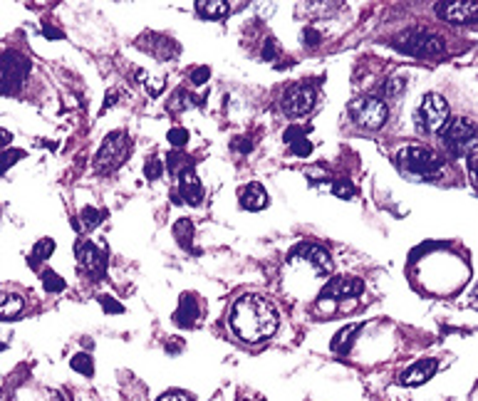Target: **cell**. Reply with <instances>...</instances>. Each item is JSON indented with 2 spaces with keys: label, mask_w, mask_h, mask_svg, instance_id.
Returning <instances> with one entry per match:
<instances>
[{
  "label": "cell",
  "mask_w": 478,
  "mask_h": 401,
  "mask_svg": "<svg viewBox=\"0 0 478 401\" xmlns=\"http://www.w3.org/2000/svg\"><path fill=\"white\" fill-rule=\"evenodd\" d=\"M228 322H231V330L238 340L248 342V345H258V342H266L278 332L280 315L273 302L261 298V295H243L233 302Z\"/></svg>",
  "instance_id": "1"
},
{
  "label": "cell",
  "mask_w": 478,
  "mask_h": 401,
  "mask_svg": "<svg viewBox=\"0 0 478 401\" xmlns=\"http://www.w3.org/2000/svg\"><path fill=\"white\" fill-rule=\"evenodd\" d=\"M397 166L404 176L417 181H436L444 174V159L436 151L419 147V144H407L399 149Z\"/></svg>",
  "instance_id": "2"
},
{
  "label": "cell",
  "mask_w": 478,
  "mask_h": 401,
  "mask_svg": "<svg viewBox=\"0 0 478 401\" xmlns=\"http://www.w3.org/2000/svg\"><path fill=\"white\" fill-rule=\"evenodd\" d=\"M350 114L360 129L377 132V129H382L387 124L389 107L382 97H360V100L350 102Z\"/></svg>",
  "instance_id": "3"
},
{
  "label": "cell",
  "mask_w": 478,
  "mask_h": 401,
  "mask_svg": "<svg viewBox=\"0 0 478 401\" xmlns=\"http://www.w3.org/2000/svg\"><path fill=\"white\" fill-rule=\"evenodd\" d=\"M129 151H132V144H129L127 132L107 134L100 151L95 154V169L102 171V174H109V171L119 169V166L127 161Z\"/></svg>",
  "instance_id": "4"
},
{
  "label": "cell",
  "mask_w": 478,
  "mask_h": 401,
  "mask_svg": "<svg viewBox=\"0 0 478 401\" xmlns=\"http://www.w3.org/2000/svg\"><path fill=\"white\" fill-rule=\"evenodd\" d=\"M414 119H417V127L422 129V132L439 134L441 129L446 127V122H449V104H446V100L441 95L429 92V95H424Z\"/></svg>",
  "instance_id": "5"
},
{
  "label": "cell",
  "mask_w": 478,
  "mask_h": 401,
  "mask_svg": "<svg viewBox=\"0 0 478 401\" xmlns=\"http://www.w3.org/2000/svg\"><path fill=\"white\" fill-rule=\"evenodd\" d=\"M441 139H444V147L451 149L454 154H466V151L476 149V124L469 117H454L446 122V127L441 129Z\"/></svg>",
  "instance_id": "6"
},
{
  "label": "cell",
  "mask_w": 478,
  "mask_h": 401,
  "mask_svg": "<svg viewBox=\"0 0 478 401\" xmlns=\"http://www.w3.org/2000/svg\"><path fill=\"white\" fill-rule=\"evenodd\" d=\"M441 48H444L441 38H436L429 30H419V28L407 30V33H402L397 40V50L409 52V55H419V57L439 55Z\"/></svg>",
  "instance_id": "7"
},
{
  "label": "cell",
  "mask_w": 478,
  "mask_h": 401,
  "mask_svg": "<svg viewBox=\"0 0 478 401\" xmlns=\"http://www.w3.org/2000/svg\"><path fill=\"white\" fill-rule=\"evenodd\" d=\"M315 102H318V95H315L313 87L308 85H295L285 92L283 97V112L288 117H305L308 112L315 109Z\"/></svg>",
  "instance_id": "8"
},
{
  "label": "cell",
  "mask_w": 478,
  "mask_h": 401,
  "mask_svg": "<svg viewBox=\"0 0 478 401\" xmlns=\"http://www.w3.org/2000/svg\"><path fill=\"white\" fill-rule=\"evenodd\" d=\"M295 260H303V263L310 265L318 275L332 273L330 253L322 246H318V243H300V246H295L293 253H290V263H295Z\"/></svg>",
  "instance_id": "9"
},
{
  "label": "cell",
  "mask_w": 478,
  "mask_h": 401,
  "mask_svg": "<svg viewBox=\"0 0 478 401\" xmlns=\"http://www.w3.org/2000/svg\"><path fill=\"white\" fill-rule=\"evenodd\" d=\"M75 255H77V263H80V270L90 275H102L107 268L105 263V253L90 241H80L75 246Z\"/></svg>",
  "instance_id": "10"
},
{
  "label": "cell",
  "mask_w": 478,
  "mask_h": 401,
  "mask_svg": "<svg viewBox=\"0 0 478 401\" xmlns=\"http://www.w3.org/2000/svg\"><path fill=\"white\" fill-rule=\"evenodd\" d=\"M365 290V283L360 278H332L325 288L320 290L322 300H340V298H357Z\"/></svg>",
  "instance_id": "11"
},
{
  "label": "cell",
  "mask_w": 478,
  "mask_h": 401,
  "mask_svg": "<svg viewBox=\"0 0 478 401\" xmlns=\"http://www.w3.org/2000/svg\"><path fill=\"white\" fill-rule=\"evenodd\" d=\"M476 3L471 0H449V3H436V13L439 18L449 20V23H471L476 18Z\"/></svg>",
  "instance_id": "12"
},
{
  "label": "cell",
  "mask_w": 478,
  "mask_h": 401,
  "mask_svg": "<svg viewBox=\"0 0 478 401\" xmlns=\"http://www.w3.org/2000/svg\"><path fill=\"white\" fill-rule=\"evenodd\" d=\"M0 72H3V80L8 82V85H18V82H23V77L30 72V65L23 55L10 50V52H5L3 60H0Z\"/></svg>",
  "instance_id": "13"
},
{
  "label": "cell",
  "mask_w": 478,
  "mask_h": 401,
  "mask_svg": "<svg viewBox=\"0 0 478 401\" xmlns=\"http://www.w3.org/2000/svg\"><path fill=\"white\" fill-rule=\"evenodd\" d=\"M179 194L189 206H199V203L204 201V186H201L194 169H186L179 174Z\"/></svg>",
  "instance_id": "14"
},
{
  "label": "cell",
  "mask_w": 478,
  "mask_h": 401,
  "mask_svg": "<svg viewBox=\"0 0 478 401\" xmlns=\"http://www.w3.org/2000/svg\"><path fill=\"white\" fill-rule=\"evenodd\" d=\"M439 369V362L436 359H422V362L412 364L407 372L402 374V384L404 387H419V384H426Z\"/></svg>",
  "instance_id": "15"
},
{
  "label": "cell",
  "mask_w": 478,
  "mask_h": 401,
  "mask_svg": "<svg viewBox=\"0 0 478 401\" xmlns=\"http://www.w3.org/2000/svg\"><path fill=\"white\" fill-rule=\"evenodd\" d=\"M199 315H201V305H199V300H196V295L186 293L184 298H181L179 310L174 312V322L181 327H194L196 320H199Z\"/></svg>",
  "instance_id": "16"
},
{
  "label": "cell",
  "mask_w": 478,
  "mask_h": 401,
  "mask_svg": "<svg viewBox=\"0 0 478 401\" xmlns=\"http://www.w3.org/2000/svg\"><path fill=\"white\" fill-rule=\"evenodd\" d=\"M238 201L246 211H261L268 206V194L261 184H246L238 191Z\"/></svg>",
  "instance_id": "17"
},
{
  "label": "cell",
  "mask_w": 478,
  "mask_h": 401,
  "mask_svg": "<svg viewBox=\"0 0 478 401\" xmlns=\"http://www.w3.org/2000/svg\"><path fill=\"white\" fill-rule=\"evenodd\" d=\"M231 10L233 3H228V0H199L196 3V13L206 20H221L226 15H231Z\"/></svg>",
  "instance_id": "18"
},
{
  "label": "cell",
  "mask_w": 478,
  "mask_h": 401,
  "mask_svg": "<svg viewBox=\"0 0 478 401\" xmlns=\"http://www.w3.org/2000/svg\"><path fill=\"white\" fill-rule=\"evenodd\" d=\"M310 132V127H290L285 132V144H290V151L298 156H310L313 154V144L305 139V134Z\"/></svg>",
  "instance_id": "19"
},
{
  "label": "cell",
  "mask_w": 478,
  "mask_h": 401,
  "mask_svg": "<svg viewBox=\"0 0 478 401\" xmlns=\"http://www.w3.org/2000/svg\"><path fill=\"white\" fill-rule=\"evenodd\" d=\"M25 310V300L13 293H0V320H15Z\"/></svg>",
  "instance_id": "20"
},
{
  "label": "cell",
  "mask_w": 478,
  "mask_h": 401,
  "mask_svg": "<svg viewBox=\"0 0 478 401\" xmlns=\"http://www.w3.org/2000/svg\"><path fill=\"white\" fill-rule=\"evenodd\" d=\"M360 330H362V325H360V322H355V325H347V327H342V330L337 332L335 337H332V352H337V354H347V352H350L352 340H355V337L360 335Z\"/></svg>",
  "instance_id": "21"
},
{
  "label": "cell",
  "mask_w": 478,
  "mask_h": 401,
  "mask_svg": "<svg viewBox=\"0 0 478 401\" xmlns=\"http://www.w3.org/2000/svg\"><path fill=\"white\" fill-rule=\"evenodd\" d=\"M105 221V211H97L92 206H85L80 213V228L82 231H95L100 223Z\"/></svg>",
  "instance_id": "22"
},
{
  "label": "cell",
  "mask_w": 478,
  "mask_h": 401,
  "mask_svg": "<svg viewBox=\"0 0 478 401\" xmlns=\"http://www.w3.org/2000/svg\"><path fill=\"white\" fill-rule=\"evenodd\" d=\"M70 364H72V369H75V372L85 374V377H92V374H95V364H92L90 354H75Z\"/></svg>",
  "instance_id": "23"
},
{
  "label": "cell",
  "mask_w": 478,
  "mask_h": 401,
  "mask_svg": "<svg viewBox=\"0 0 478 401\" xmlns=\"http://www.w3.org/2000/svg\"><path fill=\"white\" fill-rule=\"evenodd\" d=\"M43 285L48 293H60V290H65V280L57 273H53V270H45L43 273Z\"/></svg>",
  "instance_id": "24"
},
{
  "label": "cell",
  "mask_w": 478,
  "mask_h": 401,
  "mask_svg": "<svg viewBox=\"0 0 478 401\" xmlns=\"http://www.w3.org/2000/svg\"><path fill=\"white\" fill-rule=\"evenodd\" d=\"M174 233L186 248H191V236H194V226H191V221H186V218L184 221H179L176 223V228H174Z\"/></svg>",
  "instance_id": "25"
},
{
  "label": "cell",
  "mask_w": 478,
  "mask_h": 401,
  "mask_svg": "<svg viewBox=\"0 0 478 401\" xmlns=\"http://www.w3.org/2000/svg\"><path fill=\"white\" fill-rule=\"evenodd\" d=\"M25 156V151H20V149H5L3 154H0V174L3 171H8L10 166L15 164V161H20Z\"/></svg>",
  "instance_id": "26"
},
{
  "label": "cell",
  "mask_w": 478,
  "mask_h": 401,
  "mask_svg": "<svg viewBox=\"0 0 478 401\" xmlns=\"http://www.w3.org/2000/svg\"><path fill=\"white\" fill-rule=\"evenodd\" d=\"M53 251H55V241H53V238H43V241H38V246H35L33 258L48 260L50 255H53Z\"/></svg>",
  "instance_id": "27"
},
{
  "label": "cell",
  "mask_w": 478,
  "mask_h": 401,
  "mask_svg": "<svg viewBox=\"0 0 478 401\" xmlns=\"http://www.w3.org/2000/svg\"><path fill=\"white\" fill-rule=\"evenodd\" d=\"M305 10L308 13H315V15H325V13H335V10H340L342 3H303Z\"/></svg>",
  "instance_id": "28"
},
{
  "label": "cell",
  "mask_w": 478,
  "mask_h": 401,
  "mask_svg": "<svg viewBox=\"0 0 478 401\" xmlns=\"http://www.w3.org/2000/svg\"><path fill=\"white\" fill-rule=\"evenodd\" d=\"M332 194L340 196V199H355L357 191L350 181H335V184H332Z\"/></svg>",
  "instance_id": "29"
},
{
  "label": "cell",
  "mask_w": 478,
  "mask_h": 401,
  "mask_svg": "<svg viewBox=\"0 0 478 401\" xmlns=\"http://www.w3.org/2000/svg\"><path fill=\"white\" fill-rule=\"evenodd\" d=\"M161 171H164V166H161L159 159H149V164L144 166V176H147L149 181H157L161 176Z\"/></svg>",
  "instance_id": "30"
},
{
  "label": "cell",
  "mask_w": 478,
  "mask_h": 401,
  "mask_svg": "<svg viewBox=\"0 0 478 401\" xmlns=\"http://www.w3.org/2000/svg\"><path fill=\"white\" fill-rule=\"evenodd\" d=\"M186 142H189V132L186 129H171L169 132V144H174L176 149H181Z\"/></svg>",
  "instance_id": "31"
},
{
  "label": "cell",
  "mask_w": 478,
  "mask_h": 401,
  "mask_svg": "<svg viewBox=\"0 0 478 401\" xmlns=\"http://www.w3.org/2000/svg\"><path fill=\"white\" fill-rule=\"evenodd\" d=\"M102 307H105V312H109V315H119V312H124V307L119 305L114 298H109V295H105V298H100Z\"/></svg>",
  "instance_id": "32"
},
{
  "label": "cell",
  "mask_w": 478,
  "mask_h": 401,
  "mask_svg": "<svg viewBox=\"0 0 478 401\" xmlns=\"http://www.w3.org/2000/svg\"><path fill=\"white\" fill-rule=\"evenodd\" d=\"M402 85H404L402 80H389L387 85L382 87V95L384 97H394L397 92H402Z\"/></svg>",
  "instance_id": "33"
},
{
  "label": "cell",
  "mask_w": 478,
  "mask_h": 401,
  "mask_svg": "<svg viewBox=\"0 0 478 401\" xmlns=\"http://www.w3.org/2000/svg\"><path fill=\"white\" fill-rule=\"evenodd\" d=\"M211 70L209 67H196L194 72H191V80H194V85H204L206 80H209Z\"/></svg>",
  "instance_id": "34"
},
{
  "label": "cell",
  "mask_w": 478,
  "mask_h": 401,
  "mask_svg": "<svg viewBox=\"0 0 478 401\" xmlns=\"http://www.w3.org/2000/svg\"><path fill=\"white\" fill-rule=\"evenodd\" d=\"M159 401H191V397L184 392H166V394H161Z\"/></svg>",
  "instance_id": "35"
},
{
  "label": "cell",
  "mask_w": 478,
  "mask_h": 401,
  "mask_svg": "<svg viewBox=\"0 0 478 401\" xmlns=\"http://www.w3.org/2000/svg\"><path fill=\"white\" fill-rule=\"evenodd\" d=\"M184 159V156L179 154V151H171L169 156H166V161H169V169L174 171V174H179V161Z\"/></svg>",
  "instance_id": "36"
},
{
  "label": "cell",
  "mask_w": 478,
  "mask_h": 401,
  "mask_svg": "<svg viewBox=\"0 0 478 401\" xmlns=\"http://www.w3.org/2000/svg\"><path fill=\"white\" fill-rule=\"evenodd\" d=\"M10 142H13V134H10L8 129H0V149H5Z\"/></svg>",
  "instance_id": "37"
},
{
  "label": "cell",
  "mask_w": 478,
  "mask_h": 401,
  "mask_svg": "<svg viewBox=\"0 0 478 401\" xmlns=\"http://www.w3.org/2000/svg\"><path fill=\"white\" fill-rule=\"evenodd\" d=\"M43 35H45V38H50V40H57V38H62V33H60V30L50 28V25H45V28H43Z\"/></svg>",
  "instance_id": "38"
},
{
  "label": "cell",
  "mask_w": 478,
  "mask_h": 401,
  "mask_svg": "<svg viewBox=\"0 0 478 401\" xmlns=\"http://www.w3.org/2000/svg\"><path fill=\"white\" fill-rule=\"evenodd\" d=\"M305 40H308V45H315L320 40V33H315V30H305Z\"/></svg>",
  "instance_id": "39"
},
{
  "label": "cell",
  "mask_w": 478,
  "mask_h": 401,
  "mask_svg": "<svg viewBox=\"0 0 478 401\" xmlns=\"http://www.w3.org/2000/svg\"><path fill=\"white\" fill-rule=\"evenodd\" d=\"M236 149L238 151H251V142H248V139H236Z\"/></svg>",
  "instance_id": "40"
},
{
  "label": "cell",
  "mask_w": 478,
  "mask_h": 401,
  "mask_svg": "<svg viewBox=\"0 0 478 401\" xmlns=\"http://www.w3.org/2000/svg\"><path fill=\"white\" fill-rule=\"evenodd\" d=\"M273 52H275V43H273V40H268L266 50H263V57H266V60H270V57H273Z\"/></svg>",
  "instance_id": "41"
},
{
  "label": "cell",
  "mask_w": 478,
  "mask_h": 401,
  "mask_svg": "<svg viewBox=\"0 0 478 401\" xmlns=\"http://www.w3.org/2000/svg\"><path fill=\"white\" fill-rule=\"evenodd\" d=\"M3 347H5V342H0V350H3Z\"/></svg>",
  "instance_id": "42"
},
{
  "label": "cell",
  "mask_w": 478,
  "mask_h": 401,
  "mask_svg": "<svg viewBox=\"0 0 478 401\" xmlns=\"http://www.w3.org/2000/svg\"><path fill=\"white\" fill-rule=\"evenodd\" d=\"M241 401H248V399H241Z\"/></svg>",
  "instance_id": "43"
}]
</instances>
